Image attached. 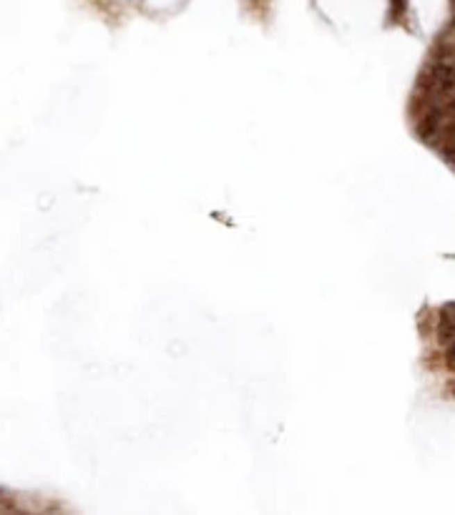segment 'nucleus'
I'll return each instance as SVG.
<instances>
[{"mask_svg":"<svg viewBox=\"0 0 455 515\" xmlns=\"http://www.w3.org/2000/svg\"><path fill=\"white\" fill-rule=\"evenodd\" d=\"M453 310H455V307H453ZM445 319H448V324H450V335H448V337H450V360L455 362V314H448Z\"/></svg>","mask_w":455,"mask_h":515,"instance_id":"obj_1","label":"nucleus"}]
</instances>
